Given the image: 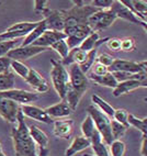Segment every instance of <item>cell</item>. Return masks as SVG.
Masks as SVG:
<instances>
[{"mask_svg":"<svg viewBox=\"0 0 147 156\" xmlns=\"http://www.w3.org/2000/svg\"><path fill=\"white\" fill-rule=\"evenodd\" d=\"M11 137L17 156H37L36 145L29 133V126L21 110L18 113L17 126L11 130Z\"/></svg>","mask_w":147,"mask_h":156,"instance_id":"6da1fadb","label":"cell"},{"mask_svg":"<svg viewBox=\"0 0 147 156\" xmlns=\"http://www.w3.org/2000/svg\"><path fill=\"white\" fill-rule=\"evenodd\" d=\"M68 75H69V83L67 86L65 101L69 105L72 111H75L79 101L85 95V92L88 90L89 79L88 76L85 75L79 68V66L76 64L69 66Z\"/></svg>","mask_w":147,"mask_h":156,"instance_id":"7a4b0ae2","label":"cell"},{"mask_svg":"<svg viewBox=\"0 0 147 156\" xmlns=\"http://www.w3.org/2000/svg\"><path fill=\"white\" fill-rule=\"evenodd\" d=\"M98 9L90 6L89 1L83 6H75L68 10H63L65 19V28L76 24H88V18L97 12Z\"/></svg>","mask_w":147,"mask_h":156,"instance_id":"3957f363","label":"cell"},{"mask_svg":"<svg viewBox=\"0 0 147 156\" xmlns=\"http://www.w3.org/2000/svg\"><path fill=\"white\" fill-rule=\"evenodd\" d=\"M51 78L54 89L56 90L58 97L61 100H65L66 90L69 83V75L66 67L61 65V62L52 59V68H51Z\"/></svg>","mask_w":147,"mask_h":156,"instance_id":"277c9868","label":"cell"},{"mask_svg":"<svg viewBox=\"0 0 147 156\" xmlns=\"http://www.w3.org/2000/svg\"><path fill=\"white\" fill-rule=\"evenodd\" d=\"M87 111H88L89 115L91 117L97 131L100 133L104 143L109 146V145L113 142V139H112V135H111V126H110V124H111L110 118L107 117L104 113H102L93 105L89 106L88 109H87Z\"/></svg>","mask_w":147,"mask_h":156,"instance_id":"5b68a950","label":"cell"},{"mask_svg":"<svg viewBox=\"0 0 147 156\" xmlns=\"http://www.w3.org/2000/svg\"><path fill=\"white\" fill-rule=\"evenodd\" d=\"M63 33L66 35L65 42L69 50L78 48L80 43L86 39L89 34L92 33V30L88 24H76L67 27L64 29Z\"/></svg>","mask_w":147,"mask_h":156,"instance_id":"8992f818","label":"cell"},{"mask_svg":"<svg viewBox=\"0 0 147 156\" xmlns=\"http://www.w3.org/2000/svg\"><path fill=\"white\" fill-rule=\"evenodd\" d=\"M117 20L115 14L108 9V10H98L88 18V25L92 32H99L101 30H106L111 27Z\"/></svg>","mask_w":147,"mask_h":156,"instance_id":"52a82bcc","label":"cell"},{"mask_svg":"<svg viewBox=\"0 0 147 156\" xmlns=\"http://www.w3.org/2000/svg\"><path fill=\"white\" fill-rule=\"evenodd\" d=\"M109 72H125L131 74H142L147 73V63L146 61L143 62H132L125 61V59H114L112 65L109 67Z\"/></svg>","mask_w":147,"mask_h":156,"instance_id":"ba28073f","label":"cell"},{"mask_svg":"<svg viewBox=\"0 0 147 156\" xmlns=\"http://www.w3.org/2000/svg\"><path fill=\"white\" fill-rule=\"evenodd\" d=\"M43 20L47 30L63 32L65 29V19L63 10H53L47 7L43 11Z\"/></svg>","mask_w":147,"mask_h":156,"instance_id":"9c48e42d","label":"cell"},{"mask_svg":"<svg viewBox=\"0 0 147 156\" xmlns=\"http://www.w3.org/2000/svg\"><path fill=\"white\" fill-rule=\"evenodd\" d=\"M48 48H41V46H35V45H26V46H19L16 48L14 50L10 51L7 54V57L10 58L11 61H18V62H23L25 59H29L31 57L39 55V54L46 52Z\"/></svg>","mask_w":147,"mask_h":156,"instance_id":"30bf717a","label":"cell"},{"mask_svg":"<svg viewBox=\"0 0 147 156\" xmlns=\"http://www.w3.org/2000/svg\"><path fill=\"white\" fill-rule=\"evenodd\" d=\"M1 97H5L7 99L17 102L18 105H32V102H35L39 99V95L33 91H28V90L23 89H11L7 90V91L0 92Z\"/></svg>","mask_w":147,"mask_h":156,"instance_id":"8fae6325","label":"cell"},{"mask_svg":"<svg viewBox=\"0 0 147 156\" xmlns=\"http://www.w3.org/2000/svg\"><path fill=\"white\" fill-rule=\"evenodd\" d=\"M110 10L115 14L117 19L120 18V19H123L130 23H133V24L141 25L142 28L146 31V29H147L146 22L142 21L139 18L136 17L135 14L131 11V10H128V9L126 8L120 0H114L113 2H112V6L110 7Z\"/></svg>","mask_w":147,"mask_h":156,"instance_id":"7c38bea8","label":"cell"},{"mask_svg":"<svg viewBox=\"0 0 147 156\" xmlns=\"http://www.w3.org/2000/svg\"><path fill=\"white\" fill-rule=\"evenodd\" d=\"M20 106L17 102L0 96V115L10 123H17Z\"/></svg>","mask_w":147,"mask_h":156,"instance_id":"4fadbf2b","label":"cell"},{"mask_svg":"<svg viewBox=\"0 0 147 156\" xmlns=\"http://www.w3.org/2000/svg\"><path fill=\"white\" fill-rule=\"evenodd\" d=\"M20 110L24 117L33 119V120L39 121V122L45 123V124H51L54 122L53 119L47 115L44 109L36 107L34 105H23L20 107Z\"/></svg>","mask_w":147,"mask_h":156,"instance_id":"5bb4252c","label":"cell"},{"mask_svg":"<svg viewBox=\"0 0 147 156\" xmlns=\"http://www.w3.org/2000/svg\"><path fill=\"white\" fill-rule=\"evenodd\" d=\"M65 39H66V35H65L63 32L46 30L32 45L48 48H51L54 43L57 42V41H61V40H65Z\"/></svg>","mask_w":147,"mask_h":156,"instance_id":"9a60e30c","label":"cell"},{"mask_svg":"<svg viewBox=\"0 0 147 156\" xmlns=\"http://www.w3.org/2000/svg\"><path fill=\"white\" fill-rule=\"evenodd\" d=\"M36 92H46L50 88V85L44 77H42L41 74L36 72L33 68H30L28 77L24 79Z\"/></svg>","mask_w":147,"mask_h":156,"instance_id":"2e32d148","label":"cell"},{"mask_svg":"<svg viewBox=\"0 0 147 156\" xmlns=\"http://www.w3.org/2000/svg\"><path fill=\"white\" fill-rule=\"evenodd\" d=\"M45 112L47 113V115L52 119H61V118H67L69 117L72 113V108L69 107V105L66 102L65 100H61V102L56 103L54 106L47 107L46 109H44Z\"/></svg>","mask_w":147,"mask_h":156,"instance_id":"e0dca14e","label":"cell"},{"mask_svg":"<svg viewBox=\"0 0 147 156\" xmlns=\"http://www.w3.org/2000/svg\"><path fill=\"white\" fill-rule=\"evenodd\" d=\"M147 81L136 80V79H131V80L119 83L117 86L113 89V96L114 97H120L121 95L128 94L130 91H133L138 88H146Z\"/></svg>","mask_w":147,"mask_h":156,"instance_id":"ac0fdd59","label":"cell"},{"mask_svg":"<svg viewBox=\"0 0 147 156\" xmlns=\"http://www.w3.org/2000/svg\"><path fill=\"white\" fill-rule=\"evenodd\" d=\"M53 134L56 137L69 139L74 131V121L72 120H58L54 121Z\"/></svg>","mask_w":147,"mask_h":156,"instance_id":"d6986e66","label":"cell"},{"mask_svg":"<svg viewBox=\"0 0 147 156\" xmlns=\"http://www.w3.org/2000/svg\"><path fill=\"white\" fill-rule=\"evenodd\" d=\"M87 54L86 52L81 51L79 48H75L72 50H69L67 56L65 58H63L61 61L63 66H70L72 64H76L78 66H80L81 64H83L87 59Z\"/></svg>","mask_w":147,"mask_h":156,"instance_id":"ffe728a7","label":"cell"},{"mask_svg":"<svg viewBox=\"0 0 147 156\" xmlns=\"http://www.w3.org/2000/svg\"><path fill=\"white\" fill-rule=\"evenodd\" d=\"M89 141H90V146L94 152V156H110L108 145L104 143L100 133L97 131V129L91 135V137L89 139Z\"/></svg>","mask_w":147,"mask_h":156,"instance_id":"44dd1931","label":"cell"},{"mask_svg":"<svg viewBox=\"0 0 147 156\" xmlns=\"http://www.w3.org/2000/svg\"><path fill=\"white\" fill-rule=\"evenodd\" d=\"M108 39L109 37H104V39L100 40L99 32H92L91 34H89L86 39L83 40L78 48H80L81 51H83V52L88 53L91 50H93L94 48H99L101 44L106 43L108 41Z\"/></svg>","mask_w":147,"mask_h":156,"instance_id":"7402d4cb","label":"cell"},{"mask_svg":"<svg viewBox=\"0 0 147 156\" xmlns=\"http://www.w3.org/2000/svg\"><path fill=\"white\" fill-rule=\"evenodd\" d=\"M90 146V141L83 136H76L65 152V156H74Z\"/></svg>","mask_w":147,"mask_h":156,"instance_id":"603a6c76","label":"cell"},{"mask_svg":"<svg viewBox=\"0 0 147 156\" xmlns=\"http://www.w3.org/2000/svg\"><path fill=\"white\" fill-rule=\"evenodd\" d=\"M29 133H30L35 145H39L40 148H47L50 140H48V136L45 134V132L42 131L39 126H33V124L30 126H29Z\"/></svg>","mask_w":147,"mask_h":156,"instance_id":"cb8c5ba5","label":"cell"},{"mask_svg":"<svg viewBox=\"0 0 147 156\" xmlns=\"http://www.w3.org/2000/svg\"><path fill=\"white\" fill-rule=\"evenodd\" d=\"M88 79H91L93 83H96L97 85H100V86H104V87H109V88H112L114 89L115 87L117 86V79L114 78L113 74L110 72H108L107 74L102 76H94L92 74L89 75V78Z\"/></svg>","mask_w":147,"mask_h":156,"instance_id":"d4e9b609","label":"cell"},{"mask_svg":"<svg viewBox=\"0 0 147 156\" xmlns=\"http://www.w3.org/2000/svg\"><path fill=\"white\" fill-rule=\"evenodd\" d=\"M46 30H47V29H46V25H45L44 20H41V21H40V23H39V25H37L35 29H33V30L31 31L30 33H29L28 35L23 39L22 43H21V45H20V46H26V45L33 44L36 40L39 39L40 36L44 33Z\"/></svg>","mask_w":147,"mask_h":156,"instance_id":"484cf974","label":"cell"},{"mask_svg":"<svg viewBox=\"0 0 147 156\" xmlns=\"http://www.w3.org/2000/svg\"><path fill=\"white\" fill-rule=\"evenodd\" d=\"M91 100L93 102V106L97 109H99L102 113H104L107 117L109 118H113V114L115 109L110 105L109 102H107L106 100H103L102 98L99 97L98 95H93L91 97Z\"/></svg>","mask_w":147,"mask_h":156,"instance_id":"4316f807","label":"cell"},{"mask_svg":"<svg viewBox=\"0 0 147 156\" xmlns=\"http://www.w3.org/2000/svg\"><path fill=\"white\" fill-rule=\"evenodd\" d=\"M14 84H16V76L12 72L7 70L0 74V92L13 89Z\"/></svg>","mask_w":147,"mask_h":156,"instance_id":"83f0119b","label":"cell"},{"mask_svg":"<svg viewBox=\"0 0 147 156\" xmlns=\"http://www.w3.org/2000/svg\"><path fill=\"white\" fill-rule=\"evenodd\" d=\"M39 23L40 21H36V22H18L12 24L11 27H9L6 30V32H24V33L29 34L31 31L39 25Z\"/></svg>","mask_w":147,"mask_h":156,"instance_id":"f1b7e54d","label":"cell"},{"mask_svg":"<svg viewBox=\"0 0 147 156\" xmlns=\"http://www.w3.org/2000/svg\"><path fill=\"white\" fill-rule=\"evenodd\" d=\"M146 120H147L146 118L139 119V118L135 117V115L132 113H128V126H132L135 129H137L138 131L142 132L143 135H147V121Z\"/></svg>","mask_w":147,"mask_h":156,"instance_id":"f546056e","label":"cell"},{"mask_svg":"<svg viewBox=\"0 0 147 156\" xmlns=\"http://www.w3.org/2000/svg\"><path fill=\"white\" fill-rule=\"evenodd\" d=\"M22 41L20 40H6L0 42V57H5L10 51L14 50L16 48H19Z\"/></svg>","mask_w":147,"mask_h":156,"instance_id":"4dcf8cb0","label":"cell"},{"mask_svg":"<svg viewBox=\"0 0 147 156\" xmlns=\"http://www.w3.org/2000/svg\"><path fill=\"white\" fill-rule=\"evenodd\" d=\"M81 133H82V136L86 137V139H90L91 135L93 134V132L96 131V126H94V123L92 121L91 117L87 114L86 118H85V120L82 121L81 123Z\"/></svg>","mask_w":147,"mask_h":156,"instance_id":"1f68e13d","label":"cell"},{"mask_svg":"<svg viewBox=\"0 0 147 156\" xmlns=\"http://www.w3.org/2000/svg\"><path fill=\"white\" fill-rule=\"evenodd\" d=\"M97 54H98V48H94L93 50H91L90 52H88V54H87L86 62L79 66V68H80L81 72H82L85 75H87V74L90 72V69L92 68L93 64L96 63V57H97Z\"/></svg>","mask_w":147,"mask_h":156,"instance_id":"d6a6232c","label":"cell"},{"mask_svg":"<svg viewBox=\"0 0 147 156\" xmlns=\"http://www.w3.org/2000/svg\"><path fill=\"white\" fill-rule=\"evenodd\" d=\"M10 67L12 68L17 75H19L20 77H22L23 79L28 77L29 72H30V67L28 65H25L23 62H18V61H11L10 63Z\"/></svg>","mask_w":147,"mask_h":156,"instance_id":"836d02e7","label":"cell"},{"mask_svg":"<svg viewBox=\"0 0 147 156\" xmlns=\"http://www.w3.org/2000/svg\"><path fill=\"white\" fill-rule=\"evenodd\" d=\"M111 135H112V139L114 140H121V137L124 136L125 132L128 130V128L121 123L117 122L115 120H111Z\"/></svg>","mask_w":147,"mask_h":156,"instance_id":"e575fe53","label":"cell"},{"mask_svg":"<svg viewBox=\"0 0 147 156\" xmlns=\"http://www.w3.org/2000/svg\"><path fill=\"white\" fill-rule=\"evenodd\" d=\"M109 146H110V153H109L110 156H124L126 146L123 141L114 140Z\"/></svg>","mask_w":147,"mask_h":156,"instance_id":"d590c367","label":"cell"},{"mask_svg":"<svg viewBox=\"0 0 147 156\" xmlns=\"http://www.w3.org/2000/svg\"><path fill=\"white\" fill-rule=\"evenodd\" d=\"M51 48H53L55 52H57V53L61 55V59L65 58L67 56V54H68V52H69V48H68V46H67L66 42H65V40H61V41H57L56 43H54Z\"/></svg>","mask_w":147,"mask_h":156,"instance_id":"8d00e7d4","label":"cell"},{"mask_svg":"<svg viewBox=\"0 0 147 156\" xmlns=\"http://www.w3.org/2000/svg\"><path fill=\"white\" fill-rule=\"evenodd\" d=\"M128 112L125 110V109H117L115 111H114L113 114V119L117 122L121 123L123 126H125L126 128H128Z\"/></svg>","mask_w":147,"mask_h":156,"instance_id":"74e56055","label":"cell"},{"mask_svg":"<svg viewBox=\"0 0 147 156\" xmlns=\"http://www.w3.org/2000/svg\"><path fill=\"white\" fill-rule=\"evenodd\" d=\"M136 43L135 39L132 36H126L124 39H121V51L123 52H131L135 50Z\"/></svg>","mask_w":147,"mask_h":156,"instance_id":"f35d334b","label":"cell"},{"mask_svg":"<svg viewBox=\"0 0 147 156\" xmlns=\"http://www.w3.org/2000/svg\"><path fill=\"white\" fill-rule=\"evenodd\" d=\"M114 59L115 58H114L112 55H110V54L101 53V54H99V55H97V57H96V63L101 64L109 68V67L112 65V63L114 62Z\"/></svg>","mask_w":147,"mask_h":156,"instance_id":"ab89813d","label":"cell"},{"mask_svg":"<svg viewBox=\"0 0 147 156\" xmlns=\"http://www.w3.org/2000/svg\"><path fill=\"white\" fill-rule=\"evenodd\" d=\"M113 0H93V1H89L90 6L98 10H108L112 6Z\"/></svg>","mask_w":147,"mask_h":156,"instance_id":"60d3db41","label":"cell"},{"mask_svg":"<svg viewBox=\"0 0 147 156\" xmlns=\"http://www.w3.org/2000/svg\"><path fill=\"white\" fill-rule=\"evenodd\" d=\"M106 45L109 50L114 51V52L121 51V39H119V37H109L108 41L106 42Z\"/></svg>","mask_w":147,"mask_h":156,"instance_id":"b9f144b4","label":"cell"},{"mask_svg":"<svg viewBox=\"0 0 147 156\" xmlns=\"http://www.w3.org/2000/svg\"><path fill=\"white\" fill-rule=\"evenodd\" d=\"M92 75L94 76H102L104 75V74H107V73L109 72V68L106 66H103V65L101 64H98V63H94L93 66H92Z\"/></svg>","mask_w":147,"mask_h":156,"instance_id":"7bdbcfd3","label":"cell"},{"mask_svg":"<svg viewBox=\"0 0 147 156\" xmlns=\"http://www.w3.org/2000/svg\"><path fill=\"white\" fill-rule=\"evenodd\" d=\"M34 5V11L36 12V13H43V11H44L45 9L47 8V1L46 0H35L33 2Z\"/></svg>","mask_w":147,"mask_h":156,"instance_id":"ee69618b","label":"cell"},{"mask_svg":"<svg viewBox=\"0 0 147 156\" xmlns=\"http://www.w3.org/2000/svg\"><path fill=\"white\" fill-rule=\"evenodd\" d=\"M10 63H11V59L8 58L7 56L5 57H0V74L7 72L10 68Z\"/></svg>","mask_w":147,"mask_h":156,"instance_id":"f6af8a7d","label":"cell"},{"mask_svg":"<svg viewBox=\"0 0 147 156\" xmlns=\"http://www.w3.org/2000/svg\"><path fill=\"white\" fill-rule=\"evenodd\" d=\"M146 135H143V140H142V145H141V155L142 156H147L146 153Z\"/></svg>","mask_w":147,"mask_h":156,"instance_id":"bcb514c9","label":"cell"},{"mask_svg":"<svg viewBox=\"0 0 147 156\" xmlns=\"http://www.w3.org/2000/svg\"><path fill=\"white\" fill-rule=\"evenodd\" d=\"M48 148H40L37 156H48Z\"/></svg>","mask_w":147,"mask_h":156,"instance_id":"7dc6e473","label":"cell"},{"mask_svg":"<svg viewBox=\"0 0 147 156\" xmlns=\"http://www.w3.org/2000/svg\"><path fill=\"white\" fill-rule=\"evenodd\" d=\"M0 156H7V155L5 153H3V152H0Z\"/></svg>","mask_w":147,"mask_h":156,"instance_id":"c3c4849f","label":"cell"},{"mask_svg":"<svg viewBox=\"0 0 147 156\" xmlns=\"http://www.w3.org/2000/svg\"><path fill=\"white\" fill-rule=\"evenodd\" d=\"M82 156H94V155H91V154H83Z\"/></svg>","mask_w":147,"mask_h":156,"instance_id":"681fc988","label":"cell"},{"mask_svg":"<svg viewBox=\"0 0 147 156\" xmlns=\"http://www.w3.org/2000/svg\"><path fill=\"white\" fill-rule=\"evenodd\" d=\"M0 152H2V146H1V144H0Z\"/></svg>","mask_w":147,"mask_h":156,"instance_id":"f907efd6","label":"cell"},{"mask_svg":"<svg viewBox=\"0 0 147 156\" xmlns=\"http://www.w3.org/2000/svg\"><path fill=\"white\" fill-rule=\"evenodd\" d=\"M1 41H2V39H1V37H0V42H1Z\"/></svg>","mask_w":147,"mask_h":156,"instance_id":"816d5d0a","label":"cell"}]
</instances>
